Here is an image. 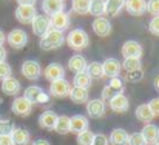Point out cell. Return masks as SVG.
<instances>
[{
    "mask_svg": "<svg viewBox=\"0 0 159 145\" xmlns=\"http://www.w3.org/2000/svg\"><path fill=\"white\" fill-rule=\"evenodd\" d=\"M42 74H43V77L47 80H50V84L54 82V80H59V79H65V70L57 62H53V63L47 65V68L42 71Z\"/></svg>",
    "mask_w": 159,
    "mask_h": 145,
    "instance_id": "obj_9",
    "label": "cell"
},
{
    "mask_svg": "<svg viewBox=\"0 0 159 145\" xmlns=\"http://www.w3.org/2000/svg\"><path fill=\"white\" fill-rule=\"evenodd\" d=\"M65 42V36L62 31H56V29H50L45 36L40 37V48L43 51H53V49L60 48Z\"/></svg>",
    "mask_w": 159,
    "mask_h": 145,
    "instance_id": "obj_2",
    "label": "cell"
},
{
    "mask_svg": "<svg viewBox=\"0 0 159 145\" xmlns=\"http://www.w3.org/2000/svg\"><path fill=\"white\" fill-rule=\"evenodd\" d=\"M108 87H111L113 90H116L117 93H122L124 91V80L120 77H113L110 82H108Z\"/></svg>",
    "mask_w": 159,
    "mask_h": 145,
    "instance_id": "obj_41",
    "label": "cell"
},
{
    "mask_svg": "<svg viewBox=\"0 0 159 145\" xmlns=\"http://www.w3.org/2000/svg\"><path fill=\"white\" fill-rule=\"evenodd\" d=\"M20 73L25 79L28 80H37L40 76H42V66L37 60H33V59H28L22 63V68H20Z\"/></svg>",
    "mask_w": 159,
    "mask_h": 145,
    "instance_id": "obj_3",
    "label": "cell"
},
{
    "mask_svg": "<svg viewBox=\"0 0 159 145\" xmlns=\"http://www.w3.org/2000/svg\"><path fill=\"white\" fill-rule=\"evenodd\" d=\"M36 16V6H17L16 9V19L23 25H31Z\"/></svg>",
    "mask_w": 159,
    "mask_h": 145,
    "instance_id": "obj_11",
    "label": "cell"
},
{
    "mask_svg": "<svg viewBox=\"0 0 159 145\" xmlns=\"http://www.w3.org/2000/svg\"><path fill=\"white\" fill-rule=\"evenodd\" d=\"M22 90V85L20 82L16 79V77H8L5 80H2V91L6 94V96H17Z\"/></svg>",
    "mask_w": 159,
    "mask_h": 145,
    "instance_id": "obj_19",
    "label": "cell"
},
{
    "mask_svg": "<svg viewBox=\"0 0 159 145\" xmlns=\"http://www.w3.org/2000/svg\"><path fill=\"white\" fill-rule=\"evenodd\" d=\"M14 130V125L11 120L8 119H0V136L2 134H11V131Z\"/></svg>",
    "mask_w": 159,
    "mask_h": 145,
    "instance_id": "obj_38",
    "label": "cell"
},
{
    "mask_svg": "<svg viewBox=\"0 0 159 145\" xmlns=\"http://www.w3.org/2000/svg\"><path fill=\"white\" fill-rule=\"evenodd\" d=\"M68 97H70L71 102H74V103H87V102L90 100V99H88V97H90V93H88V90L73 87Z\"/></svg>",
    "mask_w": 159,
    "mask_h": 145,
    "instance_id": "obj_27",
    "label": "cell"
},
{
    "mask_svg": "<svg viewBox=\"0 0 159 145\" xmlns=\"http://www.w3.org/2000/svg\"><path fill=\"white\" fill-rule=\"evenodd\" d=\"M70 91H71V85L68 80L65 79H59V80H54L50 84V94L56 99H65V97L70 96Z\"/></svg>",
    "mask_w": 159,
    "mask_h": 145,
    "instance_id": "obj_7",
    "label": "cell"
},
{
    "mask_svg": "<svg viewBox=\"0 0 159 145\" xmlns=\"http://www.w3.org/2000/svg\"><path fill=\"white\" fill-rule=\"evenodd\" d=\"M102 68H104L105 77L113 79V77H119L120 70H122V65H120L119 60H116V59H113V57H108V59H105V60L102 62Z\"/></svg>",
    "mask_w": 159,
    "mask_h": 145,
    "instance_id": "obj_15",
    "label": "cell"
},
{
    "mask_svg": "<svg viewBox=\"0 0 159 145\" xmlns=\"http://www.w3.org/2000/svg\"><path fill=\"white\" fill-rule=\"evenodd\" d=\"M11 138L14 145H28L31 142V134L28 130L20 128V127H14V130L11 131Z\"/></svg>",
    "mask_w": 159,
    "mask_h": 145,
    "instance_id": "obj_23",
    "label": "cell"
},
{
    "mask_svg": "<svg viewBox=\"0 0 159 145\" xmlns=\"http://www.w3.org/2000/svg\"><path fill=\"white\" fill-rule=\"evenodd\" d=\"M31 28H33V33L39 37L45 36L50 29H51V22H50V17L45 16V14H37L34 17V20L31 22Z\"/></svg>",
    "mask_w": 159,
    "mask_h": 145,
    "instance_id": "obj_5",
    "label": "cell"
},
{
    "mask_svg": "<svg viewBox=\"0 0 159 145\" xmlns=\"http://www.w3.org/2000/svg\"><path fill=\"white\" fill-rule=\"evenodd\" d=\"M142 79H144V71L142 70L127 71V74H125V80H128V82H141Z\"/></svg>",
    "mask_w": 159,
    "mask_h": 145,
    "instance_id": "obj_36",
    "label": "cell"
},
{
    "mask_svg": "<svg viewBox=\"0 0 159 145\" xmlns=\"http://www.w3.org/2000/svg\"><path fill=\"white\" fill-rule=\"evenodd\" d=\"M125 8V0H105V14L108 17H116Z\"/></svg>",
    "mask_w": 159,
    "mask_h": 145,
    "instance_id": "obj_24",
    "label": "cell"
},
{
    "mask_svg": "<svg viewBox=\"0 0 159 145\" xmlns=\"http://www.w3.org/2000/svg\"><path fill=\"white\" fill-rule=\"evenodd\" d=\"M12 76V68L8 62H2L0 63V80H5L8 77Z\"/></svg>",
    "mask_w": 159,
    "mask_h": 145,
    "instance_id": "obj_37",
    "label": "cell"
},
{
    "mask_svg": "<svg viewBox=\"0 0 159 145\" xmlns=\"http://www.w3.org/2000/svg\"><path fill=\"white\" fill-rule=\"evenodd\" d=\"M147 105H148V108H150V111L153 113V116H155V117L159 116V97H153Z\"/></svg>",
    "mask_w": 159,
    "mask_h": 145,
    "instance_id": "obj_44",
    "label": "cell"
},
{
    "mask_svg": "<svg viewBox=\"0 0 159 145\" xmlns=\"http://www.w3.org/2000/svg\"><path fill=\"white\" fill-rule=\"evenodd\" d=\"M141 133H142L147 145H155L159 141V127L155 124H145Z\"/></svg>",
    "mask_w": 159,
    "mask_h": 145,
    "instance_id": "obj_21",
    "label": "cell"
},
{
    "mask_svg": "<svg viewBox=\"0 0 159 145\" xmlns=\"http://www.w3.org/2000/svg\"><path fill=\"white\" fill-rule=\"evenodd\" d=\"M147 12H150L153 17H159V0L147 2Z\"/></svg>",
    "mask_w": 159,
    "mask_h": 145,
    "instance_id": "obj_40",
    "label": "cell"
},
{
    "mask_svg": "<svg viewBox=\"0 0 159 145\" xmlns=\"http://www.w3.org/2000/svg\"><path fill=\"white\" fill-rule=\"evenodd\" d=\"M11 111H12L16 116L26 117V116H30L31 111H33V103H31L28 99H25L23 96H19L12 100V103H11Z\"/></svg>",
    "mask_w": 159,
    "mask_h": 145,
    "instance_id": "obj_4",
    "label": "cell"
},
{
    "mask_svg": "<svg viewBox=\"0 0 159 145\" xmlns=\"http://www.w3.org/2000/svg\"><path fill=\"white\" fill-rule=\"evenodd\" d=\"M6 42V34L0 29V47H3V43Z\"/></svg>",
    "mask_w": 159,
    "mask_h": 145,
    "instance_id": "obj_51",
    "label": "cell"
},
{
    "mask_svg": "<svg viewBox=\"0 0 159 145\" xmlns=\"http://www.w3.org/2000/svg\"><path fill=\"white\" fill-rule=\"evenodd\" d=\"M120 65H122V70H125V71H136V70H142L141 59H138V57L124 59V62H122Z\"/></svg>",
    "mask_w": 159,
    "mask_h": 145,
    "instance_id": "obj_34",
    "label": "cell"
},
{
    "mask_svg": "<svg viewBox=\"0 0 159 145\" xmlns=\"http://www.w3.org/2000/svg\"><path fill=\"white\" fill-rule=\"evenodd\" d=\"M48 100H50V96H48L47 93H43V94L40 96V99H39V102H37V103H47Z\"/></svg>",
    "mask_w": 159,
    "mask_h": 145,
    "instance_id": "obj_49",
    "label": "cell"
},
{
    "mask_svg": "<svg viewBox=\"0 0 159 145\" xmlns=\"http://www.w3.org/2000/svg\"><path fill=\"white\" fill-rule=\"evenodd\" d=\"M90 6H91V0H73L71 2V9L73 12L79 14V16H85L90 12Z\"/></svg>",
    "mask_w": 159,
    "mask_h": 145,
    "instance_id": "obj_31",
    "label": "cell"
},
{
    "mask_svg": "<svg viewBox=\"0 0 159 145\" xmlns=\"http://www.w3.org/2000/svg\"><path fill=\"white\" fill-rule=\"evenodd\" d=\"M93 26V31L96 36L99 37H107L110 33H111V23L107 17H96L91 23Z\"/></svg>",
    "mask_w": 159,
    "mask_h": 145,
    "instance_id": "obj_16",
    "label": "cell"
},
{
    "mask_svg": "<svg viewBox=\"0 0 159 145\" xmlns=\"http://www.w3.org/2000/svg\"><path fill=\"white\" fill-rule=\"evenodd\" d=\"M148 31H150L153 36H158L159 37V17H153V19L148 22Z\"/></svg>",
    "mask_w": 159,
    "mask_h": 145,
    "instance_id": "obj_43",
    "label": "cell"
},
{
    "mask_svg": "<svg viewBox=\"0 0 159 145\" xmlns=\"http://www.w3.org/2000/svg\"><path fill=\"white\" fill-rule=\"evenodd\" d=\"M134 116H136L138 120H141V122H144V124H152V120L155 119V116H153V113L150 111V108H148L147 103L139 105V106L136 108V111H134Z\"/></svg>",
    "mask_w": 159,
    "mask_h": 145,
    "instance_id": "obj_26",
    "label": "cell"
},
{
    "mask_svg": "<svg viewBox=\"0 0 159 145\" xmlns=\"http://www.w3.org/2000/svg\"><path fill=\"white\" fill-rule=\"evenodd\" d=\"M88 125H90L88 119L85 116H82V114H76V116L70 117V131L71 133L79 134V133L88 130Z\"/></svg>",
    "mask_w": 159,
    "mask_h": 145,
    "instance_id": "obj_18",
    "label": "cell"
},
{
    "mask_svg": "<svg viewBox=\"0 0 159 145\" xmlns=\"http://www.w3.org/2000/svg\"><path fill=\"white\" fill-rule=\"evenodd\" d=\"M108 105H110L111 111H114V113H125L130 108V100L124 93H119L108 100Z\"/></svg>",
    "mask_w": 159,
    "mask_h": 145,
    "instance_id": "obj_12",
    "label": "cell"
},
{
    "mask_svg": "<svg viewBox=\"0 0 159 145\" xmlns=\"http://www.w3.org/2000/svg\"><path fill=\"white\" fill-rule=\"evenodd\" d=\"M87 74L91 77V79H104L105 77V74H104V68H102V62H90L88 65H87Z\"/></svg>",
    "mask_w": 159,
    "mask_h": 145,
    "instance_id": "obj_28",
    "label": "cell"
},
{
    "mask_svg": "<svg viewBox=\"0 0 159 145\" xmlns=\"http://www.w3.org/2000/svg\"><path fill=\"white\" fill-rule=\"evenodd\" d=\"M37 0H17L19 6H34Z\"/></svg>",
    "mask_w": 159,
    "mask_h": 145,
    "instance_id": "obj_47",
    "label": "cell"
},
{
    "mask_svg": "<svg viewBox=\"0 0 159 145\" xmlns=\"http://www.w3.org/2000/svg\"><path fill=\"white\" fill-rule=\"evenodd\" d=\"M0 145H14L11 134H2L0 136Z\"/></svg>",
    "mask_w": 159,
    "mask_h": 145,
    "instance_id": "obj_46",
    "label": "cell"
},
{
    "mask_svg": "<svg viewBox=\"0 0 159 145\" xmlns=\"http://www.w3.org/2000/svg\"><path fill=\"white\" fill-rule=\"evenodd\" d=\"M57 119H59V114L56 111L47 110L39 116V125L45 130H54V127L57 124Z\"/></svg>",
    "mask_w": 159,
    "mask_h": 145,
    "instance_id": "obj_17",
    "label": "cell"
},
{
    "mask_svg": "<svg viewBox=\"0 0 159 145\" xmlns=\"http://www.w3.org/2000/svg\"><path fill=\"white\" fill-rule=\"evenodd\" d=\"M54 131L59 133V134H68V133H71L70 131V117L68 116H59L57 124L54 127Z\"/></svg>",
    "mask_w": 159,
    "mask_h": 145,
    "instance_id": "obj_32",
    "label": "cell"
},
{
    "mask_svg": "<svg viewBox=\"0 0 159 145\" xmlns=\"http://www.w3.org/2000/svg\"><path fill=\"white\" fill-rule=\"evenodd\" d=\"M42 11L45 16L53 17L54 14L65 11V2L63 0H42Z\"/></svg>",
    "mask_w": 159,
    "mask_h": 145,
    "instance_id": "obj_14",
    "label": "cell"
},
{
    "mask_svg": "<svg viewBox=\"0 0 159 145\" xmlns=\"http://www.w3.org/2000/svg\"><path fill=\"white\" fill-rule=\"evenodd\" d=\"M90 14L94 17H104L105 16V0H91Z\"/></svg>",
    "mask_w": 159,
    "mask_h": 145,
    "instance_id": "obj_33",
    "label": "cell"
},
{
    "mask_svg": "<svg viewBox=\"0 0 159 145\" xmlns=\"http://www.w3.org/2000/svg\"><path fill=\"white\" fill-rule=\"evenodd\" d=\"M128 145H147L142 133H133L128 136Z\"/></svg>",
    "mask_w": 159,
    "mask_h": 145,
    "instance_id": "obj_39",
    "label": "cell"
},
{
    "mask_svg": "<svg viewBox=\"0 0 159 145\" xmlns=\"http://www.w3.org/2000/svg\"><path fill=\"white\" fill-rule=\"evenodd\" d=\"M153 85H155V88H156V90L159 91V74L156 76V77H155V80H153Z\"/></svg>",
    "mask_w": 159,
    "mask_h": 145,
    "instance_id": "obj_52",
    "label": "cell"
},
{
    "mask_svg": "<svg viewBox=\"0 0 159 145\" xmlns=\"http://www.w3.org/2000/svg\"><path fill=\"white\" fill-rule=\"evenodd\" d=\"M93 141H94V133L90 131V130H85V131L79 133L77 138H76L77 145H91Z\"/></svg>",
    "mask_w": 159,
    "mask_h": 145,
    "instance_id": "obj_35",
    "label": "cell"
},
{
    "mask_svg": "<svg viewBox=\"0 0 159 145\" xmlns=\"http://www.w3.org/2000/svg\"><path fill=\"white\" fill-rule=\"evenodd\" d=\"M87 65H88V62H87V59H85L82 54H74V56H71V59L68 60V68H70V71H73L74 74L84 73V71L87 70Z\"/></svg>",
    "mask_w": 159,
    "mask_h": 145,
    "instance_id": "obj_22",
    "label": "cell"
},
{
    "mask_svg": "<svg viewBox=\"0 0 159 145\" xmlns=\"http://www.w3.org/2000/svg\"><path fill=\"white\" fill-rule=\"evenodd\" d=\"M116 94H119L116 90H113L111 87H104V90H102V94H101V99L104 100V102H108L110 99H113V97L116 96Z\"/></svg>",
    "mask_w": 159,
    "mask_h": 145,
    "instance_id": "obj_42",
    "label": "cell"
},
{
    "mask_svg": "<svg viewBox=\"0 0 159 145\" xmlns=\"http://www.w3.org/2000/svg\"><path fill=\"white\" fill-rule=\"evenodd\" d=\"M107 113V103L102 99H91L87 102V114L90 117L99 119L104 117Z\"/></svg>",
    "mask_w": 159,
    "mask_h": 145,
    "instance_id": "obj_8",
    "label": "cell"
},
{
    "mask_svg": "<svg viewBox=\"0 0 159 145\" xmlns=\"http://www.w3.org/2000/svg\"><path fill=\"white\" fill-rule=\"evenodd\" d=\"M6 42L9 43V47H12L14 49H22L25 48V45L28 43V34L23 29H12L9 31V34L6 36Z\"/></svg>",
    "mask_w": 159,
    "mask_h": 145,
    "instance_id": "obj_6",
    "label": "cell"
},
{
    "mask_svg": "<svg viewBox=\"0 0 159 145\" xmlns=\"http://www.w3.org/2000/svg\"><path fill=\"white\" fill-rule=\"evenodd\" d=\"M43 93H45V91H43V88H42V87L30 85L28 88H25L23 97H25V99H28V100L34 105V103H37V102H39V99H40V96H42Z\"/></svg>",
    "mask_w": 159,
    "mask_h": 145,
    "instance_id": "obj_29",
    "label": "cell"
},
{
    "mask_svg": "<svg viewBox=\"0 0 159 145\" xmlns=\"http://www.w3.org/2000/svg\"><path fill=\"white\" fill-rule=\"evenodd\" d=\"M125 9L131 16H142L147 12L145 0H125Z\"/></svg>",
    "mask_w": 159,
    "mask_h": 145,
    "instance_id": "obj_20",
    "label": "cell"
},
{
    "mask_svg": "<svg viewBox=\"0 0 159 145\" xmlns=\"http://www.w3.org/2000/svg\"><path fill=\"white\" fill-rule=\"evenodd\" d=\"M128 133L122 128H114L108 138V142L111 145H128Z\"/></svg>",
    "mask_w": 159,
    "mask_h": 145,
    "instance_id": "obj_25",
    "label": "cell"
},
{
    "mask_svg": "<svg viewBox=\"0 0 159 145\" xmlns=\"http://www.w3.org/2000/svg\"><path fill=\"white\" fill-rule=\"evenodd\" d=\"M91 82H93V79L87 74V71L77 73V74H74V77H73V85L77 87V88H84V90H88V88L91 87Z\"/></svg>",
    "mask_w": 159,
    "mask_h": 145,
    "instance_id": "obj_30",
    "label": "cell"
},
{
    "mask_svg": "<svg viewBox=\"0 0 159 145\" xmlns=\"http://www.w3.org/2000/svg\"><path fill=\"white\" fill-rule=\"evenodd\" d=\"M142 45L136 40H127L122 47H120V54L124 56V59H130V57H138L141 59L142 56Z\"/></svg>",
    "mask_w": 159,
    "mask_h": 145,
    "instance_id": "obj_10",
    "label": "cell"
},
{
    "mask_svg": "<svg viewBox=\"0 0 159 145\" xmlns=\"http://www.w3.org/2000/svg\"><path fill=\"white\" fill-rule=\"evenodd\" d=\"M70 14L62 11L59 14H54L53 17H50V22H51V29H56V31H65L70 28Z\"/></svg>",
    "mask_w": 159,
    "mask_h": 145,
    "instance_id": "obj_13",
    "label": "cell"
},
{
    "mask_svg": "<svg viewBox=\"0 0 159 145\" xmlns=\"http://www.w3.org/2000/svg\"><path fill=\"white\" fill-rule=\"evenodd\" d=\"M31 145H51L48 141H45V139H37V141H34Z\"/></svg>",
    "mask_w": 159,
    "mask_h": 145,
    "instance_id": "obj_50",
    "label": "cell"
},
{
    "mask_svg": "<svg viewBox=\"0 0 159 145\" xmlns=\"http://www.w3.org/2000/svg\"><path fill=\"white\" fill-rule=\"evenodd\" d=\"M65 42H66V45L71 49L82 51V49H85L90 45V36L84 29L76 28V29H73V31L68 33V36L65 37Z\"/></svg>",
    "mask_w": 159,
    "mask_h": 145,
    "instance_id": "obj_1",
    "label": "cell"
},
{
    "mask_svg": "<svg viewBox=\"0 0 159 145\" xmlns=\"http://www.w3.org/2000/svg\"><path fill=\"white\" fill-rule=\"evenodd\" d=\"M2 62H6V49H5V47H0V63Z\"/></svg>",
    "mask_w": 159,
    "mask_h": 145,
    "instance_id": "obj_48",
    "label": "cell"
},
{
    "mask_svg": "<svg viewBox=\"0 0 159 145\" xmlns=\"http://www.w3.org/2000/svg\"><path fill=\"white\" fill-rule=\"evenodd\" d=\"M155 145H159V141H158V142H156V144H155Z\"/></svg>",
    "mask_w": 159,
    "mask_h": 145,
    "instance_id": "obj_53",
    "label": "cell"
},
{
    "mask_svg": "<svg viewBox=\"0 0 159 145\" xmlns=\"http://www.w3.org/2000/svg\"><path fill=\"white\" fill-rule=\"evenodd\" d=\"M108 138H107L104 133H98V134H94V141H93V144L91 145H108Z\"/></svg>",
    "mask_w": 159,
    "mask_h": 145,
    "instance_id": "obj_45",
    "label": "cell"
}]
</instances>
